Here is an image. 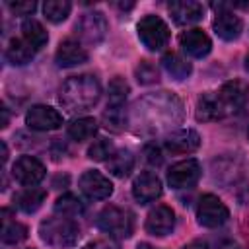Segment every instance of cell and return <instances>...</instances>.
I'll return each instance as SVG.
<instances>
[{"label": "cell", "mask_w": 249, "mask_h": 249, "mask_svg": "<svg viewBox=\"0 0 249 249\" xmlns=\"http://www.w3.org/2000/svg\"><path fill=\"white\" fill-rule=\"evenodd\" d=\"M183 119V105L181 101L167 93H152L134 103L132 109V121L138 124L136 132H161L171 128Z\"/></svg>", "instance_id": "1"}, {"label": "cell", "mask_w": 249, "mask_h": 249, "mask_svg": "<svg viewBox=\"0 0 249 249\" xmlns=\"http://www.w3.org/2000/svg\"><path fill=\"white\" fill-rule=\"evenodd\" d=\"M99 95H101V86L97 78L89 74H80L68 78L62 84L58 99L62 107H66L70 113H82L91 109L99 101Z\"/></svg>", "instance_id": "2"}, {"label": "cell", "mask_w": 249, "mask_h": 249, "mask_svg": "<svg viewBox=\"0 0 249 249\" xmlns=\"http://www.w3.org/2000/svg\"><path fill=\"white\" fill-rule=\"evenodd\" d=\"M39 233L47 245H51L54 249H68L78 243L80 228L74 222V218L56 214V216H51L41 222Z\"/></svg>", "instance_id": "3"}, {"label": "cell", "mask_w": 249, "mask_h": 249, "mask_svg": "<svg viewBox=\"0 0 249 249\" xmlns=\"http://www.w3.org/2000/svg\"><path fill=\"white\" fill-rule=\"evenodd\" d=\"M95 226L105 231L109 237L115 239H124L130 237L132 233V216L128 210L119 208V206H105L97 218H95Z\"/></svg>", "instance_id": "4"}, {"label": "cell", "mask_w": 249, "mask_h": 249, "mask_svg": "<svg viewBox=\"0 0 249 249\" xmlns=\"http://www.w3.org/2000/svg\"><path fill=\"white\" fill-rule=\"evenodd\" d=\"M138 39L148 51H161L169 43V27L158 16H144L138 21Z\"/></svg>", "instance_id": "5"}, {"label": "cell", "mask_w": 249, "mask_h": 249, "mask_svg": "<svg viewBox=\"0 0 249 249\" xmlns=\"http://www.w3.org/2000/svg\"><path fill=\"white\" fill-rule=\"evenodd\" d=\"M230 218L228 206L216 195H202L196 204V220L204 228H220Z\"/></svg>", "instance_id": "6"}, {"label": "cell", "mask_w": 249, "mask_h": 249, "mask_svg": "<svg viewBox=\"0 0 249 249\" xmlns=\"http://www.w3.org/2000/svg\"><path fill=\"white\" fill-rule=\"evenodd\" d=\"M78 37L88 45H97L107 33V19L101 12H86L76 21Z\"/></svg>", "instance_id": "7"}, {"label": "cell", "mask_w": 249, "mask_h": 249, "mask_svg": "<svg viewBox=\"0 0 249 249\" xmlns=\"http://www.w3.org/2000/svg\"><path fill=\"white\" fill-rule=\"evenodd\" d=\"M200 163L196 160H183L169 167L167 171V183L171 189H191L200 179Z\"/></svg>", "instance_id": "8"}, {"label": "cell", "mask_w": 249, "mask_h": 249, "mask_svg": "<svg viewBox=\"0 0 249 249\" xmlns=\"http://www.w3.org/2000/svg\"><path fill=\"white\" fill-rule=\"evenodd\" d=\"M25 124L33 130H56L62 126V115L49 105H33L25 115Z\"/></svg>", "instance_id": "9"}, {"label": "cell", "mask_w": 249, "mask_h": 249, "mask_svg": "<svg viewBox=\"0 0 249 249\" xmlns=\"http://www.w3.org/2000/svg\"><path fill=\"white\" fill-rule=\"evenodd\" d=\"M12 175L16 177V181H19L25 187H33L37 183L43 181L45 177V165L33 158V156H21L14 167H12Z\"/></svg>", "instance_id": "10"}, {"label": "cell", "mask_w": 249, "mask_h": 249, "mask_svg": "<svg viewBox=\"0 0 249 249\" xmlns=\"http://www.w3.org/2000/svg\"><path fill=\"white\" fill-rule=\"evenodd\" d=\"M80 189L88 198L93 200H103L113 195V183L95 169H89L80 177Z\"/></svg>", "instance_id": "11"}, {"label": "cell", "mask_w": 249, "mask_h": 249, "mask_svg": "<svg viewBox=\"0 0 249 249\" xmlns=\"http://www.w3.org/2000/svg\"><path fill=\"white\" fill-rule=\"evenodd\" d=\"M175 228V214L169 206L165 204H158L156 208H152L146 216V231L150 235H158L163 237L167 233H171Z\"/></svg>", "instance_id": "12"}, {"label": "cell", "mask_w": 249, "mask_h": 249, "mask_svg": "<svg viewBox=\"0 0 249 249\" xmlns=\"http://www.w3.org/2000/svg\"><path fill=\"white\" fill-rule=\"evenodd\" d=\"M132 195L140 204H148L161 195V181L156 173L144 171L132 183Z\"/></svg>", "instance_id": "13"}, {"label": "cell", "mask_w": 249, "mask_h": 249, "mask_svg": "<svg viewBox=\"0 0 249 249\" xmlns=\"http://www.w3.org/2000/svg\"><path fill=\"white\" fill-rule=\"evenodd\" d=\"M218 93H220V99L230 115V113H237L245 105L247 95H249V86L241 80H233V82H226Z\"/></svg>", "instance_id": "14"}, {"label": "cell", "mask_w": 249, "mask_h": 249, "mask_svg": "<svg viewBox=\"0 0 249 249\" xmlns=\"http://www.w3.org/2000/svg\"><path fill=\"white\" fill-rule=\"evenodd\" d=\"M179 43H181V49L193 56V58H202L210 53L212 49V41L210 37L202 31V29H189V31H183L181 37H179Z\"/></svg>", "instance_id": "15"}, {"label": "cell", "mask_w": 249, "mask_h": 249, "mask_svg": "<svg viewBox=\"0 0 249 249\" xmlns=\"http://www.w3.org/2000/svg\"><path fill=\"white\" fill-rule=\"evenodd\" d=\"M163 146L173 154H191L200 146V136L193 128L173 130L171 134L165 136Z\"/></svg>", "instance_id": "16"}, {"label": "cell", "mask_w": 249, "mask_h": 249, "mask_svg": "<svg viewBox=\"0 0 249 249\" xmlns=\"http://www.w3.org/2000/svg\"><path fill=\"white\" fill-rule=\"evenodd\" d=\"M169 14L177 25H191L202 19L204 10H202V4L195 0H177L169 4Z\"/></svg>", "instance_id": "17"}, {"label": "cell", "mask_w": 249, "mask_h": 249, "mask_svg": "<svg viewBox=\"0 0 249 249\" xmlns=\"http://www.w3.org/2000/svg\"><path fill=\"white\" fill-rule=\"evenodd\" d=\"M228 111L220 99L218 91H206L196 101V119L198 121H218L226 117Z\"/></svg>", "instance_id": "18"}, {"label": "cell", "mask_w": 249, "mask_h": 249, "mask_svg": "<svg viewBox=\"0 0 249 249\" xmlns=\"http://www.w3.org/2000/svg\"><path fill=\"white\" fill-rule=\"evenodd\" d=\"M214 31L220 39L224 41H233L241 35V29H243V23L239 19V16H235L233 12H228V10H222L216 14L214 18Z\"/></svg>", "instance_id": "19"}, {"label": "cell", "mask_w": 249, "mask_h": 249, "mask_svg": "<svg viewBox=\"0 0 249 249\" xmlns=\"http://www.w3.org/2000/svg\"><path fill=\"white\" fill-rule=\"evenodd\" d=\"M86 60H88V51L78 41L66 39L56 49V64L62 68L78 66V64H84Z\"/></svg>", "instance_id": "20"}, {"label": "cell", "mask_w": 249, "mask_h": 249, "mask_svg": "<svg viewBox=\"0 0 249 249\" xmlns=\"http://www.w3.org/2000/svg\"><path fill=\"white\" fill-rule=\"evenodd\" d=\"M45 196H47V193H45L43 189L27 187V189H25V191H21L19 195H16L14 202H16V206H18L19 210H23V212L31 214V212H35V210H39V208H41V204H43Z\"/></svg>", "instance_id": "21"}, {"label": "cell", "mask_w": 249, "mask_h": 249, "mask_svg": "<svg viewBox=\"0 0 249 249\" xmlns=\"http://www.w3.org/2000/svg\"><path fill=\"white\" fill-rule=\"evenodd\" d=\"M21 35H23V39H25L35 51H39L41 47H45L47 41H49V35H47V31H45V27H43L37 19H33V18H27V19L21 23Z\"/></svg>", "instance_id": "22"}, {"label": "cell", "mask_w": 249, "mask_h": 249, "mask_svg": "<svg viewBox=\"0 0 249 249\" xmlns=\"http://www.w3.org/2000/svg\"><path fill=\"white\" fill-rule=\"evenodd\" d=\"M35 54V49L21 37V39H12L6 47V58L12 64H27Z\"/></svg>", "instance_id": "23"}, {"label": "cell", "mask_w": 249, "mask_h": 249, "mask_svg": "<svg viewBox=\"0 0 249 249\" xmlns=\"http://www.w3.org/2000/svg\"><path fill=\"white\" fill-rule=\"evenodd\" d=\"M95 132H97V121L91 117H82V119H76L68 124V136L72 140H78V142L93 138Z\"/></svg>", "instance_id": "24"}, {"label": "cell", "mask_w": 249, "mask_h": 249, "mask_svg": "<svg viewBox=\"0 0 249 249\" xmlns=\"http://www.w3.org/2000/svg\"><path fill=\"white\" fill-rule=\"evenodd\" d=\"M161 62H163V68H165L175 80H185V78L191 74V70H193L191 62H189L185 56L177 54V53H167V54H163Z\"/></svg>", "instance_id": "25"}, {"label": "cell", "mask_w": 249, "mask_h": 249, "mask_svg": "<svg viewBox=\"0 0 249 249\" xmlns=\"http://www.w3.org/2000/svg\"><path fill=\"white\" fill-rule=\"evenodd\" d=\"M134 167V156L128 150H119L107 160V169L115 177H126Z\"/></svg>", "instance_id": "26"}, {"label": "cell", "mask_w": 249, "mask_h": 249, "mask_svg": "<svg viewBox=\"0 0 249 249\" xmlns=\"http://www.w3.org/2000/svg\"><path fill=\"white\" fill-rule=\"evenodd\" d=\"M4 216V228H2V241L8 243V245H16L19 241H23L27 237V228L16 220H10L8 218V210L2 212Z\"/></svg>", "instance_id": "27"}, {"label": "cell", "mask_w": 249, "mask_h": 249, "mask_svg": "<svg viewBox=\"0 0 249 249\" xmlns=\"http://www.w3.org/2000/svg\"><path fill=\"white\" fill-rule=\"evenodd\" d=\"M54 212L60 214V216L74 218V216L84 212V202L78 196H74V195H62L54 202Z\"/></svg>", "instance_id": "28"}, {"label": "cell", "mask_w": 249, "mask_h": 249, "mask_svg": "<svg viewBox=\"0 0 249 249\" xmlns=\"http://www.w3.org/2000/svg\"><path fill=\"white\" fill-rule=\"evenodd\" d=\"M70 8H72V4L68 0H47L43 4V14L49 21L58 23V21H64L68 18Z\"/></svg>", "instance_id": "29"}, {"label": "cell", "mask_w": 249, "mask_h": 249, "mask_svg": "<svg viewBox=\"0 0 249 249\" xmlns=\"http://www.w3.org/2000/svg\"><path fill=\"white\" fill-rule=\"evenodd\" d=\"M126 113L123 107H115V105H107V109L103 111V124L105 128L113 130V132H121L126 126Z\"/></svg>", "instance_id": "30"}, {"label": "cell", "mask_w": 249, "mask_h": 249, "mask_svg": "<svg viewBox=\"0 0 249 249\" xmlns=\"http://www.w3.org/2000/svg\"><path fill=\"white\" fill-rule=\"evenodd\" d=\"M126 95H128V84H126L121 76H115V78L109 82V88H107V97H109V103H107V105L123 107Z\"/></svg>", "instance_id": "31"}, {"label": "cell", "mask_w": 249, "mask_h": 249, "mask_svg": "<svg viewBox=\"0 0 249 249\" xmlns=\"http://www.w3.org/2000/svg\"><path fill=\"white\" fill-rule=\"evenodd\" d=\"M113 154H115L113 144H111V140H105V138L95 140V142L89 146V150H88V156H89L93 161H103V160H109Z\"/></svg>", "instance_id": "32"}, {"label": "cell", "mask_w": 249, "mask_h": 249, "mask_svg": "<svg viewBox=\"0 0 249 249\" xmlns=\"http://www.w3.org/2000/svg\"><path fill=\"white\" fill-rule=\"evenodd\" d=\"M136 78H138L140 84H154V82L160 80V72L150 60H142L136 66Z\"/></svg>", "instance_id": "33"}, {"label": "cell", "mask_w": 249, "mask_h": 249, "mask_svg": "<svg viewBox=\"0 0 249 249\" xmlns=\"http://www.w3.org/2000/svg\"><path fill=\"white\" fill-rule=\"evenodd\" d=\"M8 8L18 16H29L35 12L37 4L33 0H18V2H8Z\"/></svg>", "instance_id": "34"}, {"label": "cell", "mask_w": 249, "mask_h": 249, "mask_svg": "<svg viewBox=\"0 0 249 249\" xmlns=\"http://www.w3.org/2000/svg\"><path fill=\"white\" fill-rule=\"evenodd\" d=\"M82 249H121L119 243H115L113 239H97V241H91L88 243L86 247Z\"/></svg>", "instance_id": "35"}, {"label": "cell", "mask_w": 249, "mask_h": 249, "mask_svg": "<svg viewBox=\"0 0 249 249\" xmlns=\"http://www.w3.org/2000/svg\"><path fill=\"white\" fill-rule=\"evenodd\" d=\"M146 154H148V161L150 163H161V154H160V150L156 148V146H148L146 148Z\"/></svg>", "instance_id": "36"}, {"label": "cell", "mask_w": 249, "mask_h": 249, "mask_svg": "<svg viewBox=\"0 0 249 249\" xmlns=\"http://www.w3.org/2000/svg\"><path fill=\"white\" fill-rule=\"evenodd\" d=\"M4 126H8V109L6 107H2V128Z\"/></svg>", "instance_id": "37"}, {"label": "cell", "mask_w": 249, "mask_h": 249, "mask_svg": "<svg viewBox=\"0 0 249 249\" xmlns=\"http://www.w3.org/2000/svg\"><path fill=\"white\" fill-rule=\"evenodd\" d=\"M136 249H156V247H152L150 243H138V247Z\"/></svg>", "instance_id": "38"}, {"label": "cell", "mask_w": 249, "mask_h": 249, "mask_svg": "<svg viewBox=\"0 0 249 249\" xmlns=\"http://www.w3.org/2000/svg\"><path fill=\"white\" fill-rule=\"evenodd\" d=\"M245 68H247V72H249V53H247V56H245Z\"/></svg>", "instance_id": "39"}, {"label": "cell", "mask_w": 249, "mask_h": 249, "mask_svg": "<svg viewBox=\"0 0 249 249\" xmlns=\"http://www.w3.org/2000/svg\"><path fill=\"white\" fill-rule=\"evenodd\" d=\"M25 249H31V247H25Z\"/></svg>", "instance_id": "40"}]
</instances>
